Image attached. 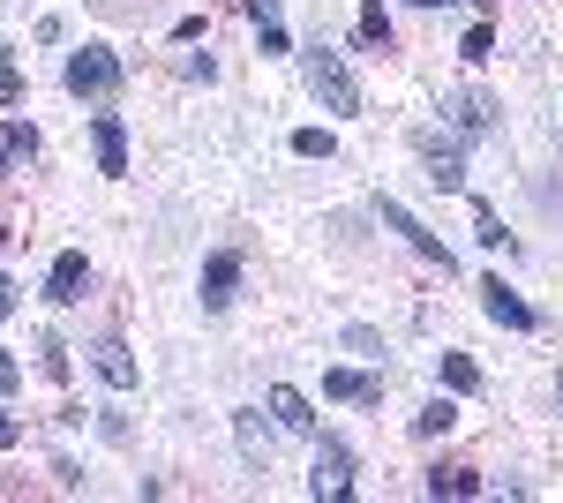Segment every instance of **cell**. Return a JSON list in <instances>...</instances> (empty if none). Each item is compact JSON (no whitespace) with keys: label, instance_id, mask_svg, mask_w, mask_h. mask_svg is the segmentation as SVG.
<instances>
[{"label":"cell","instance_id":"cell-4","mask_svg":"<svg viewBox=\"0 0 563 503\" xmlns=\"http://www.w3.org/2000/svg\"><path fill=\"white\" fill-rule=\"evenodd\" d=\"M384 226H390V233H406V241L429 255V263H443V271H451V249H443V241H435V233H429V226H421L406 204H390V196H384Z\"/></svg>","mask_w":563,"mask_h":503},{"label":"cell","instance_id":"cell-7","mask_svg":"<svg viewBox=\"0 0 563 503\" xmlns=\"http://www.w3.org/2000/svg\"><path fill=\"white\" fill-rule=\"evenodd\" d=\"M233 286H241V255L218 249L211 263H203V308H225V300H233Z\"/></svg>","mask_w":563,"mask_h":503},{"label":"cell","instance_id":"cell-22","mask_svg":"<svg viewBox=\"0 0 563 503\" xmlns=\"http://www.w3.org/2000/svg\"><path fill=\"white\" fill-rule=\"evenodd\" d=\"M474 233L488 241V249H511V241H504V226H496V210H488V204H474Z\"/></svg>","mask_w":563,"mask_h":503},{"label":"cell","instance_id":"cell-31","mask_svg":"<svg viewBox=\"0 0 563 503\" xmlns=\"http://www.w3.org/2000/svg\"><path fill=\"white\" fill-rule=\"evenodd\" d=\"M556 398H563V376H556Z\"/></svg>","mask_w":563,"mask_h":503},{"label":"cell","instance_id":"cell-14","mask_svg":"<svg viewBox=\"0 0 563 503\" xmlns=\"http://www.w3.org/2000/svg\"><path fill=\"white\" fill-rule=\"evenodd\" d=\"M429 496H481V473H474V466H435Z\"/></svg>","mask_w":563,"mask_h":503},{"label":"cell","instance_id":"cell-24","mask_svg":"<svg viewBox=\"0 0 563 503\" xmlns=\"http://www.w3.org/2000/svg\"><path fill=\"white\" fill-rule=\"evenodd\" d=\"M488 53H496V31L474 23V31H466V61H488Z\"/></svg>","mask_w":563,"mask_h":503},{"label":"cell","instance_id":"cell-15","mask_svg":"<svg viewBox=\"0 0 563 503\" xmlns=\"http://www.w3.org/2000/svg\"><path fill=\"white\" fill-rule=\"evenodd\" d=\"M233 436H241L249 466H271V428H263V414H233Z\"/></svg>","mask_w":563,"mask_h":503},{"label":"cell","instance_id":"cell-5","mask_svg":"<svg viewBox=\"0 0 563 503\" xmlns=\"http://www.w3.org/2000/svg\"><path fill=\"white\" fill-rule=\"evenodd\" d=\"M90 369L113 383V391H135V353L121 346V338H98V346H90Z\"/></svg>","mask_w":563,"mask_h":503},{"label":"cell","instance_id":"cell-25","mask_svg":"<svg viewBox=\"0 0 563 503\" xmlns=\"http://www.w3.org/2000/svg\"><path fill=\"white\" fill-rule=\"evenodd\" d=\"M38 353H45V376H68V346H60V338H45Z\"/></svg>","mask_w":563,"mask_h":503},{"label":"cell","instance_id":"cell-16","mask_svg":"<svg viewBox=\"0 0 563 503\" xmlns=\"http://www.w3.org/2000/svg\"><path fill=\"white\" fill-rule=\"evenodd\" d=\"M249 23L263 31V53H286V23H278V0H249Z\"/></svg>","mask_w":563,"mask_h":503},{"label":"cell","instance_id":"cell-10","mask_svg":"<svg viewBox=\"0 0 563 503\" xmlns=\"http://www.w3.org/2000/svg\"><path fill=\"white\" fill-rule=\"evenodd\" d=\"M421 158H429V181H435V188H466V158H459L451 143L421 135Z\"/></svg>","mask_w":563,"mask_h":503},{"label":"cell","instance_id":"cell-29","mask_svg":"<svg viewBox=\"0 0 563 503\" xmlns=\"http://www.w3.org/2000/svg\"><path fill=\"white\" fill-rule=\"evenodd\" d=\"M8 158H15V151H8V143H0V166H8Z\"/></svg>","mask_w":563,"mask_h":503},{"label":"cell","instance_id":"cell-1","mask_svg":"<svg viewBox=\"0 0 563 503\" xmlns=\"http://www.w3.org/2000/svg\"><path fill=\"white\" fill-rule=\"evenodd\" d=\"M308 90L323 98V113H361V84L331 45H308Z\"/></svg>","mask_w":563,"mask_h":503},{"label":"cell","instance_id":"cell-11","mask_svg":"<svg viewBox=\"0 0 563 503\" xmlns=\"http://www.w3.org/2000/svg\"><path fill=\"white\" fill-rule=\"evenodd\" d=\"M323 391H331V398H346V406H376V398H384V383L361 376V369H331V376H323Z\"/></svg>","mask_w":563,"mask_h":503},{"label":"cell","instance_id":"cell-27","mask_svg":"<svg viewBox=\"0 0 563 503\" xmlns=\"http://www.w3.org/2000/svg\"><path fill=\"white\" fill-rule=\"evenodd\" d=\"M0 444H15V414H8V398H0Z\"/></svg>","mask_w":563,"mask_h":503},{"label":"cell","instance_id":"cell-17","mask_svg":"<svg viewBox=\"0 0 563 503\" xmlns=\"http://www.w3.org/2000/svg\"><path fill=\"white\" fill-rule=\"evenodd\" d=\"M443 391H481V369L466 353H443Z\"/></svg>","mask_w":563,"mask_h":503},{"label":"cell","instance_id":"cell-3","mask_svg":"<svg viewBox=\"0 0 563 503\" xmlns=\"http://www.w3.org/2000/svg\"><path fill=\"white\" fill-rule=\"evenodd\" d=\"M346 489H353V451L339 444V436H323V444H316V473H308V496L339 503Z\"/></svg>","mask_w":563,"mask_h":503},{"label":"cell","instance_id":"cell-8","mask_svg":"<svg viewBox=\"0 0 563 503\" xmlns=\"http://www.w3.org/2000/svg\"><path fill=\"white\" fill-rule=\"evenodd\" d=\"M90 135H98V173H113V181H121V173H129V135H121V121H113V113H98Z\"/></svg>","mask_w":563,"mask_h":503},{"label":"cell","instance_id":"cell-30","mask_svg":"<svg viewBox=\"0 0 563 503\" xmlns=\"http://www.w3.org/2000/svg\"><path fill=\"white\" fill-rule=\"evenodd\" d=\"M421 8H451V0H421Z\"/></svg>","mask_w":563,"mask_h":503},{"label":"cell","instance_id":"cell-23","mask_svg":"<svg viewBox=\"0 0 563 503\" xmlns=\"http://www.w3.org/2000/svg\"><path fill=\"white\" fill-rule=\"evenodd\" d=\"M361 39H368V45H390V15H384V8H361Z\"/></svg>","mask_w":563,"mask_h":503},{"label":"cell","instance_id":"cell-19","mask_svg":"<svg viewBox=\"0 0 563 503\" xmlns=\"http://www.w3.org/2000/svg\"><path fill=\"white\" fill-rule=\"evenodd\" d=\"M23 98V68H15V53L0 45V106H15Z\"/></svg>","mask_w":563,"mask_h":503},{"label":"cell","instance_id":"cell-6","mask_svg":"<svg viewBox=\"0 0 563 503\" xmlns=\"http://www.w3.org/2000/svg\"><path fill=\"white\" fill-rule=\"evenodd\" d=\"M481 308H488V316H496L504 331H533V308H526V300L511 294L504 278H488V286H481Z\"/></svg>","mask_w":563,"mask_h":503},{"label":"cell","instance_id":"cell-28","mask_svg":"<svg viewBox=\"0 0 563 503\" xmlns=\"http://www.w3.org/2000/svg\"><path fill=\"white\" fill-rule=\"evenodd\" d=\"M8 308H15V278L0 271V316H8Z\"/></svg>","mask_w":563,"mask_h":503},{"label":"cell","instance_id":"cell-12","mask_svg":"<svg viewBox=\"0 0 563 503\" xmlns=\"http://www.w3.org/2000/svg\"><path fill=\"white\" fill-rule=\"evenodd\" d=\"M271 414H278V428H294V436H316V414H308V398L294 391V383L271 391Z\"/></svg>","mask_w":563,"mask_h":503},{"label":"cell","instance_id":"cell-18","mask_svg":"<svg viewBox=\"0 0 563 503\" xmlns=\"http://www.w3.org/2000/svg\"><path fill=\"white\" fill-rule=\"evenodd\" d=\"M451 420H459V406H451V398H435V406H421V414H413V436H443Z\"/></svg>","mask_w":563,"mask_h":503},{"label":"cell","instance_id":"cell-13","mask_svg":"<svg viewBox=\"0 0 563 503\" xmlns=\"http://www.w3.org/2000/svg\"><path fill=\"white\" fill-rule=\"evenodd\" d=\"M443 113H451V121L466 128V135H488V128H496V106H488L481 90H459V98H451Z\"/></svg>","mask_w":563,"mask_h":503},{"label":"cell","instance_id":"cell-9","mask_svg":"<svg viewBox=\"0 0 563 503\" xmlns=\"http://www.w3.org/2000/svg\"><path fill=\"white\" fill-rule=\"evenodd\" d=\"M84 255L68 249V255H53V278H45V300H60V308H68V300H84Z\"/></svg>","mask_w":563,"mask_h":503},{"label":"cell","instance_id":"cell-20","mask_svg":"<svg viewBox=\"0 0 563 503\" xmlns=\"http://www.w3.org/2000/svg\"><path fill=\"white\" fill-rule=\"evenodd\" d=\"M294 151H301V158H331L339 143H331V128H301V135H294Z\"/></svg>","mask_w":563,"mask_h":503},{"label":"cell","instance_id":"cell-2","mask_svg":"<svg viewBox=\"0 0 563 503\" xmlns=\"http://www.w3.org/2000/svg\"><path fill=\"white\" fill-rule=\"evenodd\" d=\"M68 90H76V98H113V90H121V53H113V45L68 53Z\"/></svg>","mask_w":563,"mask_h":503},{"label":"cell","instance_id":"cell-21","mask_svg":"<svg viewBox=\"0 0 563 503\" xmlns=\"http://www.w3.org/2000/svg\"><path fill=\"white\" fill-rule=\"evenodd\" d=\"M0 143H8V151H15V158H31V151H38V128L8 121V128H0Z\"/></svg>","mask_w":563,"mask_h":503},{"label":"cell","instance_id":"cell-26","mask_svg":"<svg viewBox=\"0 0 563 503\" xmlns=\"http://www.w3.org/2000/svg\"><path fill=\"white\" fill-rule=\"evenodd\" d=\"M15 383H23V369H15V361H8V346H0V391H15Z\"/></svg>","mask_w":563,"mask_h":503}]
</instances>
